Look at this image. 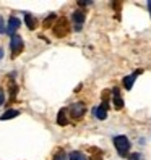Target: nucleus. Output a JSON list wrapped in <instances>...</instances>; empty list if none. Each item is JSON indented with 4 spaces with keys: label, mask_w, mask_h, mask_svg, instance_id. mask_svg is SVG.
Returning a JSON list of instances; mask_svg holds the SVG:
<instances>
[{
    "label": "nucleus",
    "mask_w": 151,
    "mask_h": 160,
    "mask_svg": "<svg viewBox=\"0 0 151 160\" xmlns=\"http://www.w3.org/2000/svg\"><path fill=\"white\" fill-rule=\"evenodd\" d=\"M20 24H21V23H20V20H18L16 16H12L10 20H8V26L5 28V29H7V32H8V34H12V36H13V34H15V31L18 29V28H20Z\"/></svg>",
    "instance_id": "5"
},
{
    "label": "nucleus",
    "mask_w": 151,
    "mask_h": 160,
    "mask_svg": "<svg viewBox=\"0 0 151 160\" xmlns=\"http://www.w3.org/2000/svg\"><path fill=\"white\" fill-rule=\"evenodd\" d=\"M70 31V26L67 23V20L65 18H60V20L55 21V26H54V34L57 36V37H65L68 34Z\"/></svg>",
    "instance_id": "3"
},
{
    "label": "nucleus",
    "mask_w": 151,
    "mask_h": 160,
    "mask_svg": "<svg viewBox=\"0 0 151 160\" xmlns=\"http://www.w3.org/2000/svg\"><path fill=\"white\" fill-rule=\"evenodd\" d=\"M141 73V70H138V71H135L133 74H130V76H125V79H124V86H125V89L127 91H130L132 89V86H133V81L137 79V76Z\"/></svg>",
    "instance_id": "8"
},
{
    "label": "nucleus",
    "mask_w": 151,
    "mask_h": 160,
    "mask_svg": "<svg viewBox=\"0 0 151 160\" xmlns=\"http://www.w3.org/2000/svg\"><path fill=\"white\" fill-rule=\"evenodd\" d=\"M72 18H73V21L77 23V29H80L81 24L84 23V13H83V12H75Z\"/></svg>",
    "instance_id": "11"
},
{
    "label": "nucleus",
    "mask_w": 151,
    "mask_h": 160,
    "mask_svg": "<svg viewBox=\"0 0 151 160\" xmlns=\"http://www.w3.org/2000/svg\"><path fill=\"white\" fill-rule=\"evenodd\" d=\"M54 160H67V155H65L63 150H60V152H57L54 155Z\"/></svg>",
    "instance_id": "17"
},
{
    "label": "nucleus",
    "mask_w": 151,
    "mask_h": 160,
    "mask_svg": "<svg viewBox=\"0 0 151 160\" xmlns=\"http://www.w3.org/2000/svg\"><path fill=\"white\" fill-rule=\"evenodd\" d=\"M107 107H109V103H102L101 107L94 108V115H96V118L106 120V118H107Z\"/></svg>",
    "instance_id": "6"
},
{
    "label": "nucleus",
    "mask_w": 151,
    "mask_h": 160,
    "mask_svg": "<svg viewBox=\"0 0 151 160\" xmlns=\"http://www.w3.org/2000/svg\"><path fill=\"white\" fill-rule=\"evenodd\" d=\"M114 146L116 149L119 150V154L122 157L128 155V150H130V141L125 138V136H116L114 138Z\"/></svg>",
    "instance_id": "1"
},
{
    "label": "nucleus",
    "mask_w": 151,
    "mask_h": 160,
    "mask_svg": "<svg viewBox=\"0 0 151 160\" xmlns=\"http://www.w3.org/2000/svg\"><path fill=\"white\" fill-rule=\"evenodd\" d=\"M10 47H12V57H18L21 52H23V39H21V36H18V34H13L12 36V41H10Z\"/></svg>",
    "instance_id": "2"
},
{
    "label": "nucleus",
    "mask_w": 151,
    "mask_h": 160,
    "mask_svg": "<svg viewBox=\"0 0 151 160\" xmlns=\"http://www.w3.org/2000/svg\"><path fill=\"white\" fill-rule=\"evenodd\" d=\"M18 115H20V112H18V110H7L5 112V113L2 115V117H0V120H10V118H15V117H18Z\"/></svg>",
    "instance_id": "12"
},
{
    "label": "nucleus",
    "mask_w": 151,
    "mask_h": 160,
    "mask_svg": "<svg viewBox=\"0 0 151 160\" xmlns=\"http://www.w3.org/2000/svg\"><path fill=\"white\" fill-rule=\"evenodd\" d=\"M148 7H149V15H151V2H148Z\"/></svg>",
    "instance_id": "21"
},
{
    "label": "nucleus",
    "mask_w": 151,
    "mask_h": 160,
    "mask_svg": "<svg viewBox=\"0 0 151 160\" xmlns=\"http://www.w3.org/2000/svg\"><path fill=\"white\" fill-rule=\"evenodd\" d=\"M24 23H26V26H28V29H36V26H37L36 18H34L33 15H30V13L24 15Z\"/></svg>",
    "instance_id": "10"
},
{
    "label": "nucleus",
    "mask_w": 151,
    "mask_h": 160,
    "mask_svg": "<svg viewBox=\"0 0 151 160\" xmlns=\"http://www.w3.org/2000/svg\"><path fill=\"white\" fill-rule=\"evenodd\" d=\"M7 29H5V21H3V18L0 16V34H3Z\"/></svg>",
    "instance_id": "18"
},
{
    "label": "nucleus",
    "mask_w": 151,
    "mask_h": 160,
    "mask_svg": "<svg viewBox=\"0 0 151 160\" xmlns=\"http://www.w3.org/2000/svg\"><path fill=\"white\" fill-rule=\"evenodd\" d=\"M57 21V18H55V15H49L44 20V28H49V26H52V23H55Z\"/></svg>",
    "instance_id": "14"
},
{
    "label": "nucleus",
    "mask_w": 151,
    "mask_h": 160,
    "mask_svg": "<svg viewBox=\"0 0 151 160\" xmlns=\"http://www.w3.org/2000/svg\"><path fill=\"white\" fill-rule=\"evenodd\" d=\"M70 160H86V157L78 150H75V152H70Z\"/></svg>",
    "instance_id": "13"
},
{
    "label": "nucleus",
    "mask_w": 151,
    "mask_h": 160,
    "mask_svg": "<svg viewBox=\"0 0 151 160\" xmlns=\"http://www.w3.org/2000/svg\"><path fill=\"white\" fill-rule=\"evenodd\" d=\"M3 57V49H0V58Z\"/></svg>",
    "instance_id": "20"
},
{
    "label": "nucleus",
    "mask_w": 151,
    "mask_h": 160,
    "mask_svg": "<svg viewBox=\"0 0 151 160\" xmlns=\"http://www.w3.org/2000/svg\"><path fill=\"white\" fill-rule=\"evenodd\" d=\"M112 96H114V107L117 108V110H120L122 107H124V100H122V97H120V91L117 89V88H114L112 89Z\"/></svg>",
    "instance_id": "7"
},
{
    "label": "nucleus",
    "mask_w": 151,
    "mask_h": 160,
    "mask_svg": "<svg viewBox=\"0 0 151 160\" xmlns=\"http://www.w3.org/2000/svg\"><path fill=\"white\" fill-rule=\"evenodd\" d=\"M91 152H93V157L91 160H102V152L98 149H91Z\"/></svg>",
    "instance_id": "15"
},
{
    "label": "nucleus",
    "mask_w": 151,
    "mask_h": 160,
    "mask_svg": "<svg viewBox=\"0 0 151 160\" xmlns=\"http://www.w3.org/2000/svg\"><path fill=\"white\" fill-rule=\"evenodd\" d=\"M84 112H86V105H84L83 102H75L70 107V113H72L73 118H81L84 115Z\"/></svg>",
    "instance_id": "4"
},
{
    "label": "nucleus",
    "mask_w": 151,
    "mask_h": 160,
    "mask_svg": "<svg viewBox=\"0 0 151 160\" xmlns=\"http://www.w3.org/2000/svg\"><path fill=\"white\" fill-rule=\"evenodd\" d=\"M57 123H59L60 126H67V125H68V118H67V110H65V108H62V110L59 112V115H57Z\"/></svg>",
    "instance_id": "9"
},
{
    "label": "nucleus",
    "mask_w": 151,
    "mask_h": 160,
    "mask_svg": "<svg viewBox=\"0 0 151 160\" xmlns=\"http://www.w3.org/2000/svg\"><path fill=\"white\" fill-rule=\"evenodd\" d=\"M8 88H10V94H12V99H15V96H16V92H18V86L13 82V81H10V84H8Z\"/></svg>",
    "instance_id": "16"
},
{
    "label": "nucleus",
    "mask_w": 151,
    "mask_h": 160,
    "mask_svg": "<svg viewBox=\"0 0 151 160\" xmlns=\"http://www.w3.org/2000/svg\"><path fill=\"white\" fill-rule=\"evenodd\" d=\"M130 158H132V160H140L141 155H140V154H130Z\"/></svg>",
    "instance_id": "19"
}]
</instances>
